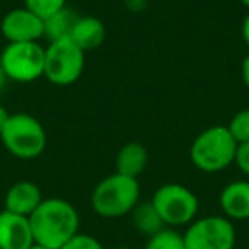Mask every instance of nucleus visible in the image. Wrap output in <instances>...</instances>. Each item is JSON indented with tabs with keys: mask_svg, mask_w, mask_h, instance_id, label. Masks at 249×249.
Wrapping results in <instances>:
<instances>
[{
	"mask_svg": "<svg viewBox=\"0 0 249 249\" xmlns=\"http://www.w3.org/2000/svg\"><path fill=\"white\" fill-rule=\"evenodd\" d=\"M239 2H241V4L244 5V7H248V9H249V0H239Z\"/></svg>",
	"mask_w": 249,
	"mask_h": 249,
	"instance_id": "obj_27",
	"label": "nucleus"
},
{
	"mask_svg": "<svg viewBox=\"0 0 249 249\" xmlns=\"http://www.w3.org/2000/svg\"><path fill=\"white\" fill-rule=\"evenodd\" d=\"M0 31L7 43H29L45 38V21L26 7L12 9L2 18Z\"/></svg>",
	"mask_w": 249,
	"mask_h": 249,
	"instance_id": "obj_9",
	"label": "nucleus"
},
{
	"mask_svg": "<svg viewBox=\"0 0 249 249\" xmlns=\"http://www.w3.org/2000/svg\"><path fill=\"white\" fill-rule=\"evenodd\" d=\"M0 140L9 154L22 160L39 157L46 149V130L41 121L28 113H12L0 132Z\"/></svg>",
	"mask_w": 249,
	"mask_h": 249,
	"instance_id": "obj_4",
	"label": "nucleus"
},
{
	"mask_svg": "<svg viewBox=\"0 0 249 249\" xmlns=\"http://www.w3.org/2000/svg\"><path fill=\"white\" fill-rule=\"evenodd\" d=\"M0 65L7 80L29 84L45 75V48L39 41L7 43L0 53Z\"/></svg>",
	"mask_w": 249,
	"mask_h": 249,
	"instance_id": "obj_7",
	"label": "nucleus"
},
{
	"mask_svg": "<svg viewBox=\"0 0 249 249\" xmlns=\"http://www.w3.org/2000/svg\"><path fill=\"white\" fill-rule=\"evenodd\" d=\"M9 116H11V113H9V111L0 104V132H2V128H4V124L7 123Z\"/></svg>",
	"mask_w": 249,
	"mask_h": 249,
	"instance_id": "obj_24",
	"label": "nucleus"
},
{
	"mask_svg": "<svg viewBox=\"0 0 249 249\" xmlns=\"http://www.w3.org/2000/svg\"><path fill=\"white\" fill-rule=\"evenodd\" d=\"M24 7L45 21L46 18L67 7V0H24Z\"/></svg>",
	"mask_w": 249,
	"mask_h": 249,
	"instance_id": "obj_19",
	"label": "nucleus"
},
{
	"mask_svg": "<svg viewBox=\"0 0 249 249\" xmlns=\"http://www.w3.org/2000/svg\"><path fill=\"white\" fill-rule=\"evenodd\" d=\"M86 67V53L70 38L50 41L45 48V79L58 87L72 86Z\"/></svg>",
	"mask_w": 249,
	"mask_h": 249,
	"instance_id": "obj_5",
	"label": "nucleus"
},
{
	"mask_svg": "<svg viewBox=\"0 0 249 249\" xmlns=\"http://www.w3.org/2000/svg\"><path fill=\"white\" fill-rule=\"evenodd\" d=\"M150 201L166 227L171 229L190 225L200 210L196 195L179 183H167L159 186Z\"/></svg>",
	"mask_w": 249,
	"mask_h": 249,
	"instance_id": "obj_6",
	"label": "nucleus"
},
{
	"mask_svg": "<svg viewBox=\"0 0 249 249\" xmlns=\"http://www.w3.org/2000/svg\"><path fill=\"white\" fill-rule=\"evenodd\" d=\"M28 249H50V248H46V246H41V244H36V242H35V244H33L31 248H28Z\"/></svg>",
	"mask_w": 249,
	"mask_h": 249,
	"instance_id": "obj_26",
	"label": "nucleus"
},
{
	"mask_svg": "<svg viewBox=\"0 0 249 249\" xmlns=\"http://www.w3.org/2000/svg\"><path fill=\"white\" fill-rule=\"evenodd\" d=\"M60 249H104V248L94 235L79 232V234L73 235V237L70 239L65 246H62Z\"/></svg>",
	"mask_w": 249,
	"mask_h": 249,
	"instance_id": "obj_20",
	"label": "nucleus"
},
{
	"mask_svg": "<svg viewBox=\"0 0 249 249\" xmlns=\"http://www.w3.org/2000/svg\"><path fill=\"white\" fill-rule=\"evenodd\" d=\"M116 249H133V248H116Z\"/></svg>",
	"mask_w": 249,
	"mask_h": 249,
	"instance_id": "obj_28",
	"label": "nucleus"
},
{
	"mask_svg": "<svg viewBox=\"0 0 249 249\" xmlns=\"http://www.w3.org/2000/svg\"><path fill=\"white\" fill-rule=\"evenodd\" d=\"M143 249H186V246H184L183 234H179L176 229L166 227L156 235L149 237Z\"/></svg>",
	"mask_w": 249,
	"mask_h": 249,
	"instance_id": "obj_17",
	"label": "nucleus"
},
{
	"mask_svg": "<svg viewBox=\"0 0 249 249\" xmlns=\"http://www.w3.org/2000/svg\"><path fill=\"white\" fill-rule=\"evenodd\" d=\"M241 73H242V82H244L246 89L249 90V53H248V56L244 58V62H242Z\"/></svg>",
	"mask_w": 249,
	"mask_h": 249,
	"instance_id": "obj_22",
	"label": "nucleus"
},
{
	"mask_svg": "<svg viewBox=\"0 0 249 249\" xmlns=\"http://www.w3.org/2000/svg\"><path fill=\"white\" fill-rule=\"evenodd\" d=\"M132 224L140 234L152 237L157 232H160L162 229H166V224L162 222L160 215L157 213L156 207L152 205V201H143L139 203L132 210Z\"/></svg>",
	"mask_w": 249,
	"mask_h": 249,
	"instance_id": "obj_15",
	"label": "nucleus"
},
{
	"mask_svg": "<svg viewBox=\"0 0 249 249\" xmlns=\"http://www.w3.org/2000/svg\"><path fill=\"white\" fill-rule=\"evenodd\" d=\"M237 142L227 126H210L195 137L190 147V159L201 173H220L234 164Z\"/></svg>",
	"mask_w": 249,
	"mask_h": 249,
	"instance_id": "obj_3",
	"label": "nucleus"
},
{
	"mask_svg": "<svg viewBox=\"0 0 249 249\" xmlns=\"http://www.w3.org/2000/svg\"><path fill=\"white\" fill-rule=\"evenodd\" d=\"M227 130L237 143L249 142V109H241L231 118Z\"/></svg>",
	"mask_w": 249,
	"mask_h": 249,
	"instance_id": "obj_18",
	"label": "nucleus"
},
{
	"mask_svg": "<svg viewBox=\"0 0 249 249\" xmlns=\"http://www.w3.org/2000/svg\"><path fill=\"white\" fill-rule=\"evenodd\" d=\"M218 203L229 220H248L249 218V181L239 179L225 184L220 191Z\"/></svg>",
	"mask_w": 249,
	"mask_h": 249,
	"instance_id": "obj_12",
	"label": "nucleus"
},
{
	"mask_svg": "<svg viewBox=\"0 0 249 249\" xmlns=\"http://www.w3.org/2000/svg\"><path fill=\"white\" fill-rule=\"evenodd\" d=\"M234 164L239 167V171L244 176L249 178V142L237 143V152H235Z\"/></svg>",
	"mask_w": 249,
	"mask_h": 249,
	"instance_id": "obj_21",
	"label": "nucleus"
},
{
	"mask_svg": "<svg viewBox=\"0 0 249 249\" xmlns=\"http://www.w3.org/2000/svg\"><path fill=\"white\" fill-rule=\"evenodd\" d=\"M35 244L28 217L0 212V249H28Z\"/></svg>",
	"mask_w": 249,
	"mask_h": 249,
	"instance_id": "obj_10",
	"label": "nucleus"
},
{
	"mask_svg": "<svg viewBox=\"0 0 249 249\" xmlns=\"http://www.w3.org/2000/svg\"><path fill=\"white\" fill-rule=\"evenodd\" d=\"M241 35H242V39L244 43L249 46V12L246 14L244 21H242V26H241Z\"/></svg>",
	"mask_w": 249,
	"mask_h": 249,
	"instance_id": "obj_23",
	"label": "nucleus"
},
{
	"mask_svg": "<svg viewBox=\"0 0 249 249\" xmlns=\"http://www.w3.org/2000/svg\"><path fill=\"white\" fill-rule=\"evenodd\" d=\"M36 244L60 249L79 234V212L63 198H45L29 217Z\"/></svg>",
	"mask_w": 249,
	"mask_h": 249,
	"instance_id": "obj_1",
	"label": "nucleus"
},
{
	"mask_svg": "<svg viewBox=\"0 0 249 249\" xmlns=\"http://www.w3.org/2000/svg\"><path fill=\"white\" fill-rule=\"evenodd\" d=\"M69 38L86 53L103 45L106 39V28L103 21L94 16H79Z\"/></svg>",
	"mask_w": 249,
	"mask_h": 249,
	"instance_id": "obj_13",
	"label": "nucleus"
},
{
	"mask_svg": "<svg viewBox=\"0 0 249 249\" xmlns=\"http://www.w3.org/2000/svg\"><path fill=\"white\" fill-rule=\"evenodd\" d=\"M147 162H149V152L145 147L139 142H130L118 150L114 166L116 173L121 176L139 179L140 174L145 171Z\"/></svg>",
	"mask_w": 249,
	"mask_h": 249,
	"instance_id": "obj_14",
	"label": "nucleus"
},
{
	"mask_svg": "<svg viewBox=\"0 0 249 249\" xmlns=\"http://www.w3.org/2000/svg\"><path fill=\"white\" fill-rule=\"evenodd\" d=\"M7 75H5L4 69H2V65H0V94H2V90L5 89V84H7Z\"/></svg>",
	"mask_w": 249,
	"mask_h": 249,
	"instance_id": "obj_25",
	"label": "nucleus"
},
{
	"mask_svg": "<svg viewBox=\"0 0 249 249\" xmlns=\"http://www.w3.org/2000/svg\"><path fill=\"white\" fill-rule=\"evenodd\" d=\"M186 249H234L235 227L224 215L195 218L183 234Z\"/></svg>",
	"mask_w": 249,
	"mask_h": 249,
	"instance_id": "obj_8",
	"label": "nucleus"
},
{
	"mask_svg": "<svg viewBox=\"0 0 249 249\" xmlns=\"http://www.w3.org/2000/svg\"><path fill=\"white\" fill-rule=\"evenodd\" d=\"M139 179L114 173L96 184L90 195V207L94 213L103 218H120L132 213L140 203Z\"/></svg>",
	"mask_w": 249,
	"mask_h": 249,
	"instance_id": "obj_2",
	"label": "nucleus"
},
{
	"mask_svg": "<svg viewBox=\"0 0 249 249\" xmlns=\"http://www.w3.org/2000/svg\"><path fill=\"white\" fill-rule=\"evenodd\" d=\"M43 193L39 186L33 181H18L14 183L5 193L4 210L12 213L22 215V217H31L36 208L41 205Z\"/></svg>",
	"mask_w": 249,
	"mask_h": 249,
	"instance_id": "obj_11",
	"label": "nucleus"
},
{
	"mask_svg": "<svg viewBox=\"0 0 249 249\" xmlns=\"http://www.w3.org/2000/svg\"><path fill=\"white\" fill-rule=\"evenodd\" d=\"M77 19L79 16L75 14V11L69 7H63L62 11L55 12L53 16L45 19V38H48L50 41L69 38Z\"/></svg>",
	"mask_w": 249,
	"mask_h": 249,
	"instance_id": "obj_16",
	"label": "nucleus"
}]
</instances>
